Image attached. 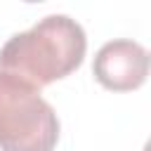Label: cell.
Here are the masks:
<instances>
[{
  "label": "cell",
  "mask_w": 151,
  "mask_h": 151,
  "mask_svg": "<svg viewBox=\"0 0 151 151\" xmlns=\"http://www.w3.org/2000/svg\"><path fill=\"white\" fill-rule=\"evenodd\" d=\"M59 118L40 90L0 71V151H54Z\"/></svg>",
  "instance_id": "2"
},
{
  "label": "cell",
  "mask_w": 151,
  "mask_h": 151,
  "mask_svg": "<svg viewBox=\"0 0 151 151\" xmlns=\"http://www.w3.org/2000/svg\"><path fill=\"white\" fill-rule=\"evenodd\" d=\"M92 73L99 85L113 92H130L146 83L149 52L134 40H111L99 47L92 61Z\"/></svg>",
  "instance_id": "3"
},
{
  "label": "cell",
  "mask_w": 151,
  "mask_h": 151,
  "mask_svg": "<svg viewBox=\"0 0 151 151\" xmlns=\"http://www.w3.org/2000/svg\"><path fill=\"white\" fill-rule=\"evenodd\" d=\"M85 50L87 38L83 26L66 14H50L2 45L0 71L40 90L71 76L83 64Z\"/></svg>",
  "instance_id": "1"
}]
</instances>
